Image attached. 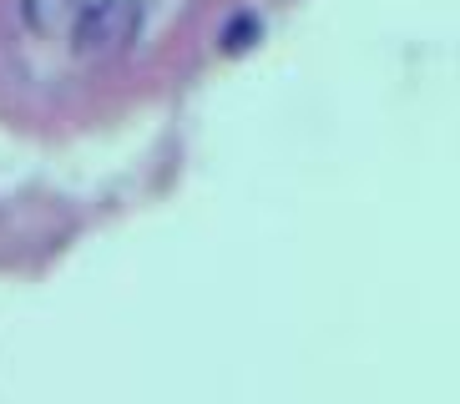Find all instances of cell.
I'll return each mask as SVG.
<instances>
[{"instance_id":"obj_3","label":"cell","mask_w":460,"mask_h":404,"mask_svg":"<svg viewBox=\"0 0 460 404\" xmlns=\"http://www.w3.org/2000/svg\"><path fill=\"white\" fill-rule=\"evenodd\" d=\"M263 36V26H258V15H233L228 21V31H223V51H248V46H253V40Z\"/></svg>"},{"instance_id":"obj_2","label":"cell","mask_w":460,"mask_h":404,"mask_svg":"<svg viewBox=\"0 0 460 404\" xmlns=\"http://www.w3.org/2000/svg\"><path fill=\"white\" fill-rule=\"evenodd\" d=\"M82 5L86 0H21V21L36 36H61V31H71Z\"/></svg>"},{"instance_id":"obj_1","label":"cell","mask_w":460,"mask_h":404,"mask_svg":"<svg viewBox=\"0 0 460 404\" xmlns=\"http://www.w3.org/2000/svg\"><path fill=\"white\" fill-rule=\"evenodd\" d=\"M142 31V5L137 0H86L71 21V51L82 61H107L122 56Z\"/></svg>"}]
</instances>
